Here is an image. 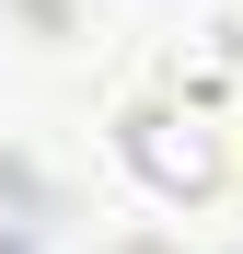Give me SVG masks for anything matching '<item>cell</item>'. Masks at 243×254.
Masks as SVG:
<instances>
[{
    "label": "cell",
    "instance_id": "1",
    "mask_svg": "<svg viewBox=\"0 0 243 254\" xmlns=\"http://www.w3.org/2000/svg\"><path fill=\"white\" fill-rule=\"evenodd\" d=\"M116 162H128L162 208H209L232 185V139L209 127V104H139L128 127H116Z\"/></svg>",
    "mask_w": 243,
    "mask_h": 254
},
{
    "label": "cell",
    "instance_id": "2",
    "mask_svg": "<svg viewBox=\"0 0 243 254\" xmlns=\"http://www.w3.org/2000/svg\"><path fill=\"white\" fill-rule=\"evenodd\" d=\"M174 81H185V104H220V93H243V0H209V12L185 23Z\"/></svg>",
    "mask_w": 243,
    "mask_h": 254
}]
</instances>
